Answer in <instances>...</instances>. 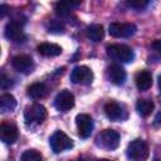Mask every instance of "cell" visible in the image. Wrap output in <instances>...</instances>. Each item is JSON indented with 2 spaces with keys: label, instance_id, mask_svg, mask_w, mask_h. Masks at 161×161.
<instances>
[{
  "label": "cell",
  "instance_id": "52a82bcc",
  "mask_svg": "<svg viewBox=\"0 0 161 161\" xmlns=\"http://www.w3.org/2000/svg\"><path fill=\"white\" fill-rule=\"evenodd\" d=\"M70 80L75 84L88 86L93 82V72L86 65H77L70 73Z\"/></svg>",
  "mask_w": 161,
  "mask_h": 161
},
{
  "label": "cell",
  "instance_id": "4316f807",
  "mask_svg": "<svg viewBox=\"0 0 161 161\" xmlns=\"http://www.w3.org/2000/svg\"><path fill=\"white\" fill-rule=\"evenodd\" d=\"M152 47H153V49H155L158 54H161V39L155 40V42L152 43Z\"/></svg>",
  "mask_w": 161,
  "mask_h": 161
},
{
  "label": "cell",
  "instance_id": "4dcf8cb0",
  "mask_svg": "<svg viewBox=\"0 0 161 161\" xmlns=\"http://www.w3.org/2000/svg\"><path fill=\"white\" fill-rule=\"evenodd\" d=\"M160 161H161V160H160Z\"/></svg>",
  "mask_w": 161,
  "mask_h": 161
},
{
  "label": "cell",
  "instance_id": "5bb4252c",
  "mask_svg": "<svg viewBox=\"0 0 161 161\" xmlns=\"http://www.w3.org/2000/svg\"><path fill=\"white\" fill-rule=\"evenodd\" d=\"M107 74H108V79L113 83V84H117V86H121L125 83L126 80V72L125 69L118 65V64H112L108 67V70H107Z\"/></svg>",
  "mask_w": 161,
  "mask_h": 161
},
{
  "label": "cell",
  "instance_id": "9a60e30c",
  "mask_svg": "<svg viewBox=\"0 0 161 161\" xmlns=\"http://www.w3.org/2000/svg\"><path fill=\"white\" fill-rule=\"evenodd\" d=\"M135 82L140 91H147L152 86V75L148 70H138L135 75Z\"/></svg>",
  "mask_w": 161,
  "mask_h": 161
},
{
  "label": "cell",
  "instance_id": "d4e9b609",
  "mask_svg": "<svg viewBox=\"0 0 161 161\" xmlns=\"http://www.w3.org/2000/svg\"><path fill=\"white\" fill-rule=\"evenodd\" d=\"M11 86H13L11 79L8 78V77L3 73V74H1V78H0V87H1L3 89H8V88H10Z\"/></svg>",
  "mask_w": 161,
  "mask_h": 161
},
{
  "label": "cell",
  "instance_id": "ba28073f",
  "mask_svg": "<svg viewBox=\"0 0 161 161\" xmlns=\"http://www.w3.org/2000/svg\"><path fill=\"white\" fill-rule=\"evenodd\" d=\"M54 106L58 111L60 112H67L70 108H73L74 106V96L72 92H69L68 89H63L60 91L55 99H54Z\"/></svg>",
  "mask_w": 161,
  "mask_h": 161
},
{
  "label": "cell",
  "instance_id": "8992f818",
  "mask_svg": "<svg viewBox=\"0 0 161 161\" xmlns=\"http://www.w3.org/2000/svg\"><path fill=\"white\" fill-rule=\"evenodd\" d=\"M137 28L132 23H112L108 26L109 35L113 38H128L136 33Z\"/></svg>",
  "mask_w": 161,
  "mask_h": 161
},
{
  "label": "cell",
  "instance_id": "7a4b0ae2",
  "mask_svg": "<svg viewBox=\"0 0 161 161\" xmlns=\"http://www.w3.org/2000/svg\"><path fill=\"white\" fill-rule=\"evenodd\" d=\"M148 155H150L148 146L143 140L137 138L128 143L127 156L132 161H146L148 158Z\"/></svg>",
  "mask_w": 161,
  "mask_h": 161
},
{
  "label": "cell",
  "instance_id": "f546056e",
  "mask_svg": "<svg viewBox=\"0 0 161 161\" xmlns=\"http://www.w3.org/2000/svg\"><path fill=\"white\" fill-rule=\"evenodd\" d=\"M97 161H112V160H108V158H101V160H97Z\"/></svg>",
  "mask_w": 161,
  "mask_h": 161
},
{
  "label": "cell",
  "instance_id": "6da1fadb",
  "mask_svg": "<svg viewBox=\"0 0 161 161\" xmlns=\"http://www.w3.org/2000/svg\"><path fill=\"white\" fill-rule=\"evenodd\" d=\"M107 54L112 59L122 63H128L133 60V50L125 44H111L107 45Z\"/></svg>",
  "mask_w": 161,
  "mask_h": 161
},
{
  "label": "cell",
  "instance_id": "9c48e42d",
  "mask_svg": "<svg viewBox=\"0 0 161 161\" xmlns=\"http://www.w3.org/2000/svg\"><path fill=\"white\" fill-rule=\"evenodd\" d=\"M75 123H77V130L78 135L82 138H88L92 133L93 130V119L89 114L80 113L75 117Z\"/></svg>",
  "mask_w": 161,
  "mask_h": 161
},
{
  "label": "cell",
  "instance_id": "8fae6325",
  "mask_svg": "<svg viewBox=\"0 0 161 161\" xmlns=\"http://www.w3.org/2000/svg\"><path fill=\"white\" fill-rule=\"evenodd\" d=\"M104 112H106V116L112 121H119L127 117V113L123 109V107L114 101H111L104 104Z\"/></svg>",
  "mask_w": 161,
  "mask_h": 161
},
{
  "label": "cell",
  "instance_id": "f1b7e54d",
  "mask_svg": "<svg viewBox=\"0 0 161 161\" xmlns=\"http://www.w3.org/2000/svg\"><path fill=\"white\" fill-rule=\"evenodd\" d=\"M158 87H160V89H161V75L158 77Z\"/></svg>",
  "mask_w": 161,
  "mask_h": 161
},
{
  "label": "cell",
  "instance_id": "7402d4cb",
  "mask_svg": "<svg viewBox=\"0 0 161 161\" xmlns=\"http://www.w3.org/2000/svg\"><path fill=\"white\" fill-rule=\"evenodd\" d=\"M20 161H43V156L39 151L31 148V150H26L23 152Z\"/></svg>",
  "mask_w": 161,
  "mask_h": 161
},
{
  "label": "cell",
  "instance_id": "603a6c76",
  "mask_svg": "<svg viewBox=\"0 0 161 161\" xmlns=\"http://www.w3.org/2000/svg\"><path fill=\"white\" fill-rule=\"evenodd\" d=\"M49 31L52 33H64V25L60 23V21H57V20H52L49 26H48Z\"/></svg>",
  "mask_w": 161,
  "mask_h": 161
},
{
  "label": "cell",
  "instance_id": "ac0fdd59",
  "mask_svg": "<svg viewBox=\"0 0 161 161\" xmlns=\"http://www.w3.org/2000/svg\"><path fill=\"white\" fill-rule=\"evenodd\" d=\"M155 104L151 99H146V98H140L136 103V109L137 112L142 116V117H147L151 114V112L153 111Z\"/></svg>",
  "mask_w": 161,
  "mask_h": 161
},
{
  "label": "cell",
  "instance_id": "44dd1931",
  "mask_svg": "<svg viewBox=\"0 0 161 161\" xmlns=\"http://www.w3.org/2000/svg\"><path fill=\"white\" fill-rule=\"evenodd\" d=\"M28 96L30 98H34V99H38V98H43L47 93V87L44 83H40V82H36V83H33L31 86L28 87Z\"/></svg>",
  "mask_w": 161,
  "mask_h": 161
},
{
  "label": "cell",
  "instance_id": "e0dca14e",
  "mask_svg": "<svg viewBox=\"0 0 161 161\" xmlns=\"http://www.w3.org/2000/svg\"><path fill=\"white\" fill-rule=\"evenodd\" d=\"M79 5H80V1H60L55 4V14L60 18H67L70 15L72 9Z\"/></svg>",
  "mask_w": 161,
  "mask_h": 161
},
{
  "label": "cell",
  "instance_id": "4fadbf2b",
  "mask_svg": "<svg viewBox=\"0 0 161 161\" xmlns=\"http://www.w3.org/2000/svg\"><path fill=\"white\" fill-rule=\"evenodd\" d=\"M0 138L5 143H14L18 140V128L10 123H1Z\"/></svg>",
  "mask_w": 161,
  "mask_h": 161
},
{
  "label": "cell",
  "instance_id": "cb8c5ba5",
  "mask_svg": "<svg viewBox=\"0 0 161 161\" xmlns=\"http://www.w3.org/2000/svg\"><path fill=\"white\" fill-rule=\"evenodd\" d=\"M127 5L131 6V8L141 10V9H143L148 5V1H146V0H130V1H127Z\"/></svg>",
  "mask_w": 161,
  "mask_h": 161
},
{
  "label": "cell",
  "instance_id": "83f0119b",
  "mask_svg": "<svg viewBox=\"0 0 161 161\" xmlns=\"http://www.w3.org/2000/svg\"><path fill=\"white\" fill-rule=\"evenodd\" d=\"M6 11H8V6L5 4L0 5V16H4L6 14Z\"/></svg>",
  "mask_w": 161,
  "mask_h": 161
},
{
  "label": "cell",
  "instance_id": "3957f363",
  "mask_svg": "<svg viewBox=\"0 0 161 161\" xmlns=\"http://www.w3.org/2000/svg\"><path fill=\"white\" fill-rule=\"evenodd\" d=\"M96 143L106 150H114L119 145V133L114 130H103L96 138Z\"/></svg>",
  "mask_w": 161,
  "mask_h": 161
},
{
  "label": "cell",
  "instance_id": "2e32d148",
  "mask_svg": "<svg viewBox=\"0 0 161 161\" xmlns=\"http://www.w3.org/2000/svg\"><path fill=\"white\" fill-rule=\"evenodd\" d=\"M36 50L39 52V54H42L44 57H57L62 53L60 45L54 44V43H40L38 45Z\"/></svg>",
  "mask_w": 161,
  "mask_h": 161
},
{
  "label": "cell",
  "instance_id": "5b68a950",
  "mask_svg": "<svg viewBox=\"0 0 161 161\" xmlns=\"http://www.w3.org/2000/svg\"><path fill=\"white\" fill-rule=\"evenodd\" d=\"M49 143H50V147L52 150L55 152V153H59V152H63L65 150H69L73 147V142L72 140L62 131H57L52 135L50 140H49Z\"/></svg>",
  "mask_w": 161,
  "mask_h": 161
},
{
  "label": "cell",
  "instance_id": "30bf717a",
  "mask_svg": "<svg viewBox=\"0 0 161 161\" xmlns=\"http://www.w3.org/2000/svg\"><path fill=\"white\" fill-rule=\"evenodd\" d=\"M5 36L15 43H20L25 40V34L21 29V25L16 21H9L5 25Z\"/></svg>",
  "mask_w": 161,
  "mask_h": 161
},
{
  "label": "cell",
  "instance_id": "ffe728a7",
  "mask_svg": "<svg viewBox=\"0 0 161 161\" xmlns=\"http://www.w3.org/2000/svg\"><path fill=\"white\" fill-rule=\"evenodd\" d=\"M16 107V99L13 94L4 93L0 96V109L3 112H11Z\"/></svg>",
  "mask_w": 161,
  "mask_h": 161
},
{
  "label": "cell",
  "instance_id": "d6986e66",
  "mask_svg": "<svg viewBox=\"0 0 161 161\" xmlns=\"http://www.w3.org/2000/svg\"><path fill=\"white\" fill-rule=\"evenodd\" d=\"M87 36L92 42H94V43L101 42L103 39V36H104V29H103V26L101 24H92V25H89L87 28Z\"/></svg>",
  "mask_w": 161,
  "mask_h": 161
},
{
  "label": "cell",
  "instance_id": "277c9868",
  "mask_svg": "<svg viewBox=\"0 0 161 161\" xmlns=\"http://www.w3.org/2000/svg\"><path fill=\"white\" fill-rule=\"evenodd\" d=\"M47 109L43 104L39 103H34L29 107H26L25 112H24V118L26 121V123H42L45 118H47Z\"/></svg>",
  "mask_w": 161,
  "mask_h": 161
},
{
  "label": "cell",
  "instance_id": "484cf974",
  "mask_svg": "<svg viewBox=\"0 0 161 161\" xmlns=\"http://www.w3.org/2000/svg\"><path fill=\"white\" fill-rule=\"evenodd\" d=\"M153 126L155 127H160L161 126V111L160 112H157L156 113V116H155V118H153Z\"/></svg>",
  "mask_w": 161,
  "mask_h": 161
},
{
  "label": "cell",
  "instance_id": "7c38bea8",
  "mask_svg": "<svg viewBox=\"0 0 161 161\" xmlns=\"http://www.w3.org/2000/svg\"><path fill=\"white\" fill-rule=\"evenodd\" d=\"M11 64L18 72L24 73V74H28V73L33 72V68H34L33 59L29 55H16V57L13 58Z\"/></svg>",
  "mask_w": 161,
  "mask_h": 161
}]
</instances>
